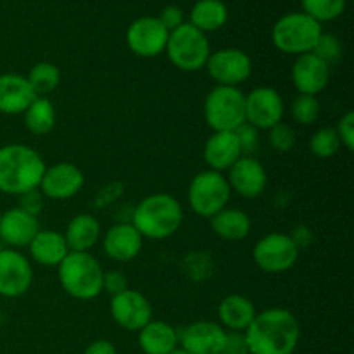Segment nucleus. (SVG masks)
I'll list each match as a JSON object with an SVG mask.
<instances>
[{
	"label": "nucleus",
	"instance_id": "nucleus-1",
	"mask_svg": "<svg viewBox=\"0 0 354 354\" xmlns=\"http://www.w3.org/2000/svg\"><path fill=\"white\" fill-rule=\"evenodd\" d=\"M244 335L249 354H294L301 341V325L292 311L268 308L256 313Z\"/></svg>",
	"mask_w": 354,
	"mask_h": 354
},
{
	"label": "nucleus",
	"instance_id": "nucleus-2",
	"mask_svg": "<svg viewBox=\"0 0 354 354\" xmlns=\"http://www.w3.org/2000/svg\"><path fill=\"white\" fill-rule=\"evenodd\" d=\"M45 168L44 158L30 145H3L0 147V192L19 197L38 189Z\"/></svg>",
	"mask_w": 354,
	"mask_h": 354
},
{
	"label": "nucleus",
	"instance_id": "nucleus-3",
	"mask_svg": "<svg viewBox=\"0 0 354 354\" xmlns=\"http://www.w3.org/2000/svg\"><path fill=\"white\" fill-rule=\"evenodd\" d=\"M130 223L144 239L166 241L173 237L182 227L183 207L171 194H151L135 206Z\"/></svg>",
	"mask_w": 354,
	"mask_h": 354
},
{
	"label": "nucleus",
	"instance_id": "nucleus-4",
	"mask_svg": "<svg viewBox=\"0 0 354 354\" xmlns=\"http://www.w3.org/2000/svg\"><path fill=\"white\" fill-rule=\"evenodd\" d=\"M57 277L62 290L78 301H92L104 292V268L90 252H69L57 266Z\"/></svg>",
	"mask_w": 354,
	"mask_h": 354
},
{
	"label": "nucleus",
	"instance_id": "nucleus-5",
	"mask_svg": "<svg viewBox=\"0 0 354 354\" xmlns=\"http://www.w3.org/2000/svg\"><path fill=\"white\" fill-rule=\"evenodd\" d=\"M324 28L304 12H289L280 17L272 30V41L277 50L290 55L313 52Z\"/></svg>",
	"mask_w": 354,
	"mask_h": 354
},
{
	"label": "nucleus",
	"instance_id": "nucleus-6",
	"mask_svg": "<svg viewBox=\"0 0 354 354\" xmlns=\"http://www.w3.org/2000/svg\"><path fill=\"white\" fill-rule=\"evenodd\" d=\"M203 114L213 131H235L245 123V93L237 86L216 85L204 99Z\"/></svg>",
	"mask_w": 354,
	"mask_h": 354
},
{
	"label": "nucleus",
	"instance_id": "nucleus-7",
	"mask_svg": "<svg viewBox=\"0 0 354 354\" xmlns=\"http://www.w3.org/2000/svg\"><path fill=\"white\" fill-rule=\"evenodd\" d=\"M165 52L169 62L180 71L196 73L206 68L211 45L206 33L194 28L190 23H183L180 28L169 31Z\"/></svg>",
	"mask_w": 354,
	"mask_h": 354
},
{
	"label": "nucleus",
	"instance_id": "nucleus-8",
	"mask_svg": "<svg viewBox=\"0 0 354 354\" xmlns=\"http://www.w3.org/2000/svg\"><path fill=\"white\" fill-rule=\"evenodd\" d=\"M232 197V189L223 173L204 169L197 173L189 185L187 199L189 206L197 216L213 218L221 209L228 206Z\"/></svg>",
	"mask_w": 354,
	"mask_h": 354
},
{
	"label": "nucleus",
	"instance_id": "nucleus-9",
	"mask_svg": "<svg viewBox=\"0 0 354 354\" xmlns=\"http://www.w3.org/2000/svg\"><path fill=\"white\" fill-rule=\"evenodd\" d=\"M252 259L261 272L279 275L292 268L299 259V248L294 244L290 235L272 232L256 242Z\"/></svg>",
	"mask_w": 354,
	"mask_h": 354
},
{
	"label": "nucleus",
	"instance_id": "nucleus-10",
	"mask_svg": "<svg viewBox=\"0 0 354 354\" xmlns=\"http://www.w3.org/2000/svg\"><path fill=\"white\" fill-rule=\"evenodd\" d=\"M209 78L221 86H241L252 75V61L248 52L235 47L211 52L206 62Z\"/></svg>",
	"mask_w": 354,
	"mask_h": 354
},
{
	"label": "nucleus",
	"instance_id": "nucleus-11",
	"mask_svg": "<svg viewBox=\"0 0 354 354\" xmlns=\"http://www.w3.org/2000/svg\"><path fill=\"white\" fill-rule=\"evenodd\" d=\"M286 102L279 90L272 86H258L245 93V123L256 130H266L282 123Z\"/></svg>",
	"mask_w": 354,
	"mask_h": 354
},
{
	"label": "nucleus",
	"instance_id": "nucleus-12",
	"mask_svg": "<svg viewBox=\"0 0 354 354\" xmlns=\"http://www.w3.org/2000/svg\"><path fill=\"white\" fill-rule=\"evenodd\" d=\"M33 283V265L19 249H0V296L21 297Z\"/></svg>",
	"mask_w": 354,
	"mask_h": 354
},
{
	"label": "nucleus",
	"instance_id": "nucleus-13",
	"mask_svg": "<svg viewBox=\"0 0 354 354\" xmlns=\"http://www.w3.org/2000/svg\"><path fill=\"white\" fill-rule=\"evenodd\" d=\"M169 31L158 16H142L135 19L127 30V45L138 57H158L166 50Z\"/></svg>",
	"mask_w": 354,
	"mask_h": 354
},
{
	"label": "nucleus",
	"instance_id": "nucleus-14",
	"mask_svg": "<svg viewBox=\"0 0 354 354\" xmlns=\"http://www.w3.org/2000/svg\"><path fill=\"white\" fill-rule=\"evenodd\" d=\"M111 317L123 330L138 332L152 320V304L138 290L127 289L111 297Z\"/></svg>",
	"mask_w": 354,
	"mask_h": 354
},
{
	"label": "nucleus",
	"instance_id": "nucleus-15",
	"mask_svg": "<svg viewBox=\"0 0 354 354\" xmlns=\"http://www.w3.org/2000/svg\"><path fill=\"white\" fill-rule=\"evenodd\" d=\"M225 342L227 330L216 322H194L178 332V348L189 354H221Z\"/></svg>",
	"mask_w": 354,
	"mask_h": 354
},
{
	"label": "nucleus",
	"instance_id": "nucleus-16",
	"mask_svg": "<svg viewBox=\"0 0 354 354\" xmlns=\"http://www.w3.org/2000/svg\"><path fill=\"white\" fill-rule=\"evenodd\" d=\"M85 185V175L73 162H55L45 168L38 190L52 201H68L78 196Z\"/></svg>",
	"mask_w": 354,
	"mask_h": 354
},
{
	"label": "nucleus",
	"instance_id": "nucleus-17",
	"mask_svg": "<svg viewBox=\"0 0 354 354\" xmlns=\"http://www.w3.org/2000/svg\"><path fill=\"white\" fill-rule=\"evenodd\" d=\"M292 85L301 95H313L324 92L330 82V66L313 52L297 55L290 69Z\"/></svg>",
	"mask_w": 354,
	"mask_h": 354
},
{
	"label": "nucleus",
	"instance_id": "nucleus-18",
	"mask_svg": "<svg viewBox=\"0 0 354 354\" xmlns=\"http://www.w3.org/2000/svg\"><path fill=\"white\" fill-rule=\"evenodd\" d=\"M228 185L232 192H237L244 199H256L261 196L268 185V173L265 166L252 156H242L228 169Z\"/></svg>",
	"mask_w": 354,
	"mask_h": 354
},
{
	"label": "nucleus",
	"instance_id": "nucleus-19",
	"mask_svg": "<svg viewBox=\"0 0 354 354\" xmlns=\"http://www.w3.org/2000/svg\"><path fill=\"white\" fill-rule=\"evenodd\" d=\"M145 239L130 221H120L104 234L102 248L107 258L118 263L133 261L140 254Z\"/></svg>",
	"mask_w": 354,
	"mask_h": 354
},
{
	"label": "nucleus",
	"instance_id": "nucleus-20",
	"mask_svg": "<svg viewBox=\"0 0 354 354\" xmlns=\"http://www.w3.org/2000/svg\"><path fill=\"white\" fill-rule=\"evenodd\" d=\"M40 230L38 218L21 209L19 206L7 209L0 216V239L10 249L28 248Z\"/></svg>",
	"mask_w": 354,
	"mask_h": 354
},
{
	"label": "nucleus",
	"instance_id": "nucleus-21",
	"mask_svg": "<svg viewBox=\"0 0 354 354\" xmlns=\"http://www.w3.org/2000/svg\"><path fill=\"white\" fill-rule=\"evenodd\" d=\"M204 161L213 171H228L242 158L235 131H213L204 144Z\"/></svg>",
	"mask_w": 354,
	"mask_h": 354
},
{
	"label": "nucleus",
	"instance_id": "nucleus-22",
	"mask_svg": "<svg viewBox=\"0 0 354 354\" xmlns=\"http://www.w3.org/2000/svg\"><path fill=\"white\" fill-rule=\"evenodd\" d=\"M37 99L26 76L17 73L0 75V113L7 116L24 114L30 104Z\"/></svg>",
	"mask_w": 354,
	"mask_h": 354
},
{
	"label": "nucleus",
	"instance_id": "nucleus-23",
	"mask_svg": "<svg viewBox=\"0 0 354 354\" xmlns=\"http://www.w3.org/2000/svg\"><path fill=\"white\" fill-rule=\"evenodd\" d=\"M30 256L37 265L57 268L62 259L69 254L66 239L57 230H40L28 245Z\"/></svg>",
	"mask_w": 354,
	"mask_h": 354
},
{
	"label": "nucleus",
	"instance_id": "nucleus-24",
	"mask_svg": "<svg viewBox=\"0 0 354 354\" xmlns=\"http://www.w3.org/2000/svg\"><path fill=\"white\" fill-rule=\"evenodd\" d=\"M256 306L242 294H230L223 297L218 306L220 325L227 332H245L256 317Z\"/></svg>",
	"mask_w": 354,
	"mask_h": 354
},
{
	"label": "nucleus",
	"instance_id": "nucleus-25",
	"mask_svg": "<svg viewBox=\"0 0 354 354\" xmlns=\"http://www.w3.org/2000/svg\"><path fill=\"white\" fill-rule=\"evenodd\" d=\"M138 346L144 354H171L178 349V330L166 322L151 320L138 330Z\"/></svg>",
	"mask_w": 354,
	"mask_h": 354
},
{
	"label": "nucleus",
	"instance_id": "nucleus-26",
	"mask_svg": "<svg viewBox=\"0 0 354 354\" xmlns=\"http://www.w3.org/2000/svg\"><path fill=\"white\" fill-rule=\"evenodd\" d=\"M102 228L99 220L88 213L76 214L66 227L64 235L69 252H90V249L99 242Z\"/></svg>",
	"mask_w": 354,
	"mask_h": 354
},
{
	"label": "nucleus",
	"instance_id": "nucleus-27",
	"mask_svg": "<svg viewBox=\"0 0 354 354\" xmlns=\"http://www.w3.org/2000/svg\"><path fill=\"white\" fill-rule=\"evenodd\" d=\"M209 225L216 237L228 242L244 241L251 234V218L245 211L237 209V207L227 206L213 218H209Z\"/></svg>",
	"mask_w": 354,
	"mask_h": 354
},
{
	"label": "nucleus",
	"instance_id": "nucleus-28",
	"mask_svg": "<svg viewBox=\"0 0 354 354\" xmlns=\"http://www.w3.org/2000/svg\"><path fill=\"white\" fill-rule=\"evenodd\" d=\"M227 19L228 9L221 0H197L190 10V24L203 33L220 30Z\"/></svg>",
	"mask_w": 354,
	"mask_h": 354
},
{
	"label": "nucleus",
	"instance_id": "nucleus-29",
	"mask_svg": "<svg viewBox=\"0 0 354 354\" xmlns=\"http://www.w3.org/2000/svg\"><path fill=\"white\" fill-rule=\"evenodd\" d=\"M23 116L28 131L37 137H45L55 127V107L48 97H37Z\"/></svg>",
	"mask_w": 354,
	"mask_h": 354
},
{
	"label": "nucleus",
	"instance_id": "nucleus-30",
	"mask_svg": "<svg viewBox=\"0 0 354 354\" xmlns=\"http://www.w3.org/2000/svg\"><path fill=\"white\" fill-rule=\"evenodd\" d=\"M28 82L31 88L37 93V97H47L54 92L61 83V69L52 62H37L28 73Z\"/></svg>",
	"mask_w": 354,
	"mask_h": 354
},
{
	"label": "nucleus",
	"instance_id": "nucleus-31",
	"mask_svg": "<svg viewBox=\"0 0 354 354\" xmlns=\"http://www.w3.org/2000/svg\"><path fill=\"white\" fill-rule=\"evenodd\" d=\"M341 140L334 127H322L318 128L310 138V151L311 154L320 159H330L341 149Z\"/></svg>",
	"mask_w": 354,
	"mask_h": 354
},
{
	"label": "nucleus",
	"instance_id": "nucleus-32",
	"mask_svg": "<svg viewBox=\"0 0 354 354\" xmlns=\"http://www.w3.org/2000/svg\"><path fill=\"white\" fill-rule=\"evenodd\" d=\"M301 2H303V12L322 24L342 16L348 0H301Z\"/></svg>",
	"mask_w": 354,
	"mask_h": 354
},
{
	"label": "nucleus",
	"instance_id": "nucleus-33",
	"mask_svg": "<svg viewBox=\"0 0 354 354\" xmlns=\"http://www.w3.org/2000/svg\"><path fill=\"white\" fill-rule=\"evenodd\" d=\"M320 100L318 97L313 95H297L290 104V116H292L294 123L301 124V127H310V124L317 123L320 118Z\"/></svg>",
	"mask_w": 354,
	"mask_h": 354
},
{
	"label": "nucleus",
	"instance_id": "nucleus-34",
	"mask_svg": "<svg viewBox=\"0 0 354 354\" xmlns=\"http://www.w3.org/2000/svg\"><path fill=\"white\" fill-rule=\"evenodd\" d=\"M268 140H270V145H272L277 152H290L294 147H296L297 135H296V130H294L290 124L283 123L282 121V123L270 128Z\"/></svg>",
	"mask_w": 354,
	"mask_h": 354
},
{
	"label": "nucleus",
	"instance_id": "nucleus-35",
	"mask_svg": "<svg viewBox=\"0 0 354 354\" xmlns=\"http://www.w3.org/2000/svg\"><path fill=\"white\" fill-rule=\"evenodd\" d=\"M313 54L318 55L322 61H325L328 66H330L332 62H337L339 59H341L342 55L341 40L332 33H322L320 38H318L317 45H315Z\"/></svg>",
	"mask_w": 354,
	"mask_h": 354
},
{
	"label": "nucleus",
	"instance_id": "nucleus-36",
	"mask_svg": "<svg viewBox=\"0 0 354 354\" xmlns=\"http://www.w3.org/2000/svg\"><path fill=\"white\" fill-rule=\"evenodd\" d=\"M237 135V140L241 144L242 156H252L256 152L259 145V130H256L254 127H251L249 123H244L242 127H239L235 130Z\"/></svg>",
	"mask_w": 354,
	"mask_h": 354
},
{
	"label": "nucleus",
	"instance_id": "nucleus-37",
	"mask_svg": "<svg viewBox=\"0 0 354 354\" xmlns=\"http://www.w3.org/2000/svg\"><path fill=\"white\" fill-rule=\"evenodd\" d=\"M339 135L341 145L346 151H353L354 149V113L348 111L341 120L337 121V127H334Z\"/></svg>",
	"mask_w": 354,
	"mask_h": 354
},
{
	"label": "nucleus",
	"instance_id": "nucleus-38",
	"mask_svg": "<svg viewBox=\"0 0 354 354\" xmlns=\"http://www.w3.org/2000/svg\"><path fill=\"white\" fill-rule=\"evenodd\" d=\"M127 289H130V287H128V279L124 277L123 272H120V270H109V272H104L102 290L109 292L111 297L123 292V290Z\"/></svg>",
	"mask_w": 354,
	"mask_h": 354
},
{
	"label": "nucleus",
	"instance_id": "nucleus-39",
	"mask_svg": "<svg viewBox=\"0 0 354 354\" xmlns=\"http://www.w3.org/2000/svg\"><path fill=\"white\" fill-rule=\"evenodd\" d=\"M44 199H45L44 194H41L38 189L30 190V192L19 196V207L26 211V213L33 214V216L38 218V214H40L41 209H44Z\"/></svg>",
	"mask_w": 354,
	"mask_h": 354
},
{
	"label": "nucleus",
	"instance_id": "nucleus-40",
	"mask_svg": "<svg viewBox=\"0 0 354 354\" xmlns=\"http://www.w3.org/2000/svg\"><path fill=\"white\" fill-rule=\"evenodd\" d=\"M158 19L161 21L162 26L168 31L176 30V28L182 26L185 21H183V10L178 6H166L161 10V14L158 16Z\"/></svg>",
	"mask_w": 354,
	"mask_h": 354
},
{
	"label": "nucleus",
	"instance_id": "nucleus-41",
	"mask_svg": "<svg viewBox=\"0 0 354 354\" xmlns=\"http://www.w3.org/2000/svg\"><path fill=\"white\" fill-rule=\"evenodd\" d=\"M228 354H249L248 342H245L244 332H227V342L225 351Z\"/></svg>",
	"mask_w": 354,
	"mask_h": 354
},
{
	"label": "nucleus",
	"instance_id": "nucleus-42",
	"mask_svg": "<svg viewBox=\"0 0 354 354\" xmlns=\"http://www.w3.org/2000/svg\"><path fill=\"white\" fill-rule=\"evenodd\" d=\"M83 354H118L116 346L107 339H97V341L90 342L85 348Z\"/></svg>",
	"mask_w": 354,
	"mask_h": 354
},
{
	"label": "nucleus",
	"instance_id": "nucleus-43",
	"mask_svg": "<svg viewBox=\"0 0 354 354\" xmlns=\"http://www.w3.org/2000/svg\"><path fill=\"white\" fill-rule=\"evenodd\" d=\"M118 187H121L120 183H109V185H107V187H104V189L100 190L99 194H97V199H95L97 207H104V206H107V204L114 203V201H116L118 197H120L121 194H123V192L111 194V192H113V190H116Z\"/></svg>",
	"mask_w": 354,
	"mask_h": 354
},
{
	"label": "nucleus",
	"instance_id": "nucleus-44",
	"mask_svg": "<svg viewBox=\"0 0 354 354\" xmlns=\"http://www.w3.org/2000/svg\"><path fill=\"white\" fill-rule=\"evenodd\" d=\"M290 239H292L294 244H296L297 248H299V251H301V249L306 248V245L310 244L311 239H313V237H311V232L308 230L306 227H297L296 230H294V234L290 235Z\"/></svg>",
	"mask_w": 354,
	"mask_h": 354
},
{
	"label": "nucleus",
	"instance_id": "nucleus-45",
	"mask_svg": "<svg viewBox=\"0 0 354 354\" xmlns=\"http://www.w3.org/2000/svg\"><path fill=\"white\" fill-rule=\"evenodd\" d=\"M171 354H189V353H185V351H183V349H175V351H173Z\"/></svg>",
	"mask_w": 354,
	"mask_h": 354
},
{
	"label": "nucleus",
	"instance_id": "nucleus-46",
	"mask_svg": "<svg viewBox=\"0 0 354 354\" xmlns=\"http://www.w3.org/2000/svg\"><path fill=\"white\" fill-rule=\"evenodd\" d=\"M221 354H228V353H221Z\"/></svg>",
	"mask_w": 354,
	"mask_h": 354
},
{
	"label": "nucleus",
	"instance_id": "nucleus-47",
	"mask_svg": "<svg viewBox=\"0 0 354 354\" xmlns=\"http://www.w3.org/2000/svg\"><path fill=\"white\" fill-rule=\"evenodd\" d=\"M0 216H2V214H0Z\"/></svg>",
	"mask_w": 354,
	"mask_h": 354
}]
</instances>
